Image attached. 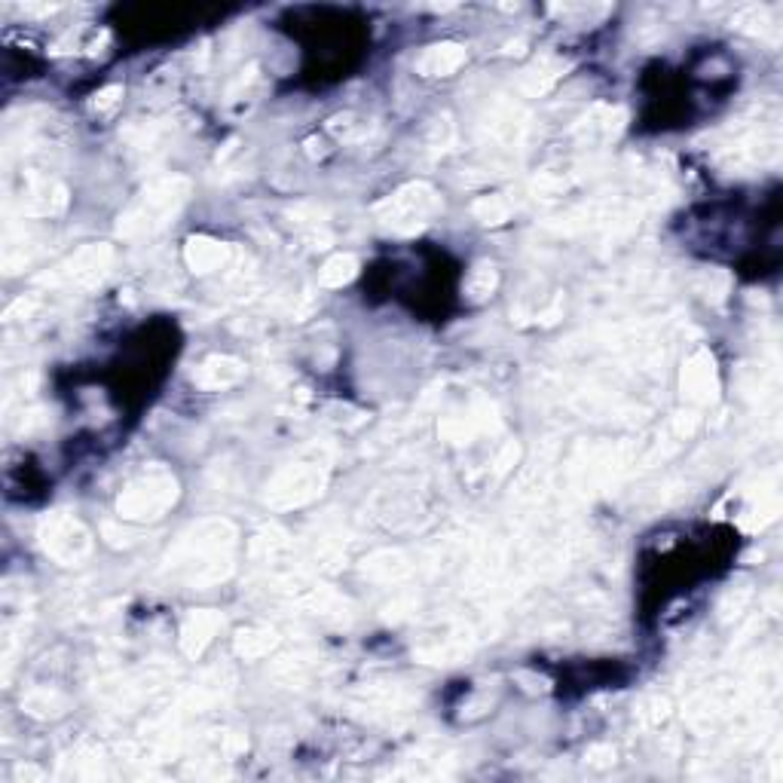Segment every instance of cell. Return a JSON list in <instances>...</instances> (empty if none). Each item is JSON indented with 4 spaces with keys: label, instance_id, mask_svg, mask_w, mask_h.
<instances>
[{
    "label": "cell",
    "instance_id": "cell-1",
    "mask_svg": "<svg viewBox=\"0 0 783 783\" xmlns=\"http://www.w3.org/2000/svg\"><path fill=\"white\" fill-rule=\"evenodd\" d=\"M230 548H233V530L215 520V524L196 527L175 548V557H169V563L190 585L221 582L230 572Z\"/></svg>",
    "mask_w": 783,
    "mask_h": 783
},
{
    "label": "cell",
    "instance_id": "cell-2",
    "mask_svg": "<svg viewBox=\"0 0 783 783\" xmlns=\"http://www.w3.org/2000/svg\"><path fill=\"white\" fill-rule=\"evenodd\" d=\"M187 199V181L184 178H160L153 181L141 199L120 218V233L123 236H144L160 230Z\"/></svg>",
    "mask_w": 783,
    "mask_h": 783
},
{
    "label": "cell",
    "instance_id": "cell-3",
    "mask_svg": "<svg viewBox=\"0 0 783 783\" xmlns=\"http://www.w3.org/2000/svg\"><path fill=\"white\" fill-rule=\"evenodd\" d=\"M178 499V484L163 468H150L141 478H135L126 493L120 496V514L129 520H153L163 517Z\"/></svg>",
    "mask_w": 783,
    "mask_h": 783
},
{
    "label": "cell",
    "instance_id": "cell-4",
    "mask_svg": "<svg viewBox=\"0 0 783 783\" xmlns=\"http://www.w3.org/2000/svg\"><path fill=\"white\" fill-rule=\"evenodd\" d=\"M40 542H43V551L49 557H56L65 566L80 563L89 554V548H92V536L86 533V527L80 524L74 514H52V517H46L43 527H40Z\"/></svg>",
    "mask_w": 783,
    "mask_h": 783
},
{
    "label": "cell",
    "instance_id": "cell-5",
    "mask_svg": "<svg viewBox=\"0 0 783 783\" xmlns=\"http://www.w3.org/2000/svg\"><path fill=\"white\" fill-rule=\"evenodd\" d=\"M438 212V196L429 184H407L389 202H383L380 218L395 230H416Z\"/></svg>",
    "mask_w": 783,
    "mask_h": 783
},
{
    "label": "cell",
    "instance_id": "cell-6",
    "mask_svg": "<svg viewBox=\"0 0 783 783\" xmlns=\"http://www.w3.org/2000/svg\"><path fill=\"white\" fill-rule=\"evenodd\" d=\"M322 487H325L322 468L316 462H297V465L282 468L276 475V481L270 484L267 502L276 508H294V505L316 499L322 493Z\"/></svg>",
    "mask_w": 783,
    "mask_h": 783
},
{
    "label": "cell",
    "instance_id": "cell-7",
    "mask_svg": "<svg viewBox=\"0 0 783 783\" xmlns=\"http://www.w3.org/2000/svg\"><path fill=\"white\" fill-rule=\"evenodd\" d=\"M242 374H245L242 361L227 358V355H212V358H205L199 368L193 371V380L202 389H227V386L239 383Z\"/></svg>",
    "mask_w": 783,
    "mask_h": 783
},
{
    "label": "cell",
    "instance_id": "cell-8",
    "mask_svg": "<svg viewBox=\"0 0 783 783\" xmlns=\"http://www.w3.org/2000/svg\"><path fill=\"white\" fill-rule=\"evenodd\" d=\"M218 628H221V615H215V612L205 609V612L190 615L187 624H184V631H181V646H184V652H187L190 658L202 655L205 646L215 640Z\"/></svg>",
    "mask_w": 783,
    "mask_h": 783
},
{
    "label": "cell",
    "instance_id": "cell-9",
    "mask_svg": "<svg viewBox=\"0 0 783 783\" xmlns=\"http://www.w3.org/2000/svg\"><path fill=\"white\" fill-rule=\"evenodd\" d=\"M683 389L695 401H710L713 398L716 377H713V358L707 352H701V355H695L689 361V368L683 371Z\"/></svg>",
    "mask_w": 783,
    "mask_h": 783
},
{
    "label": "cell",
    "instance_id": "cell-10",
    "mask_svg": "<svg viewBox=\"0 0 783 783\" xmlns=\"http://www.w3.org/2000/svg\"><path fill=\"white\" fill-rule=\"evenodd\" d=\"M462 62H465V49H462V46H456V43H438V46H429V49L423 52L420 71L429 74V77H447V74H453Z\"/></svg>",
    "mask_w": 783,
    "mask_h": 783
},
{
    "label": "cell",
    "instance_id": "cell-11",
    "mask_svg": "<svg viewBox=\"0 0 783 783\" xmlns=\"http://www.w3.org/2000/svg\"><path fill=\"white\" fill-rule=\"evenodd\" d=\"M187 264L196 270V273H212V270H221L227 264V248L215 239H190L187 242Z\"/></svg>",
    "mask_w": 783,
    "mask_h": 783
},
{
    "label": "cell",
    "instance_id": "cell-12",
    "mask_svg": "<svg viewBox=\"0 0 783 783\" xmlns=\"http://www.w3.org/2000/svg\"><path fill=\"white\" fill-rule=\"evenodd\" d=\"M355 273H358V260H355L352 254H337V257L328 260L325 270H322V285H328V288H340V285L352 282Z\"/></svg>",
    "mask_w": 783,
    "mask_h": 783
},
{
    "label": "cell",
    "instance_id": "cell-13",
    "mask_svg": "<svg viewBox=\"0 0 783 783\" xmlns=\"http://www.w3.org/2000/svg\"><path fill=\"white\" fill-rule=\"evenodd\" d=\"M493 288H496V267L493 264H478L472 270V276H468V282H465V291H468V297H472V300L490 297Z\"/></svg>",
    "mask_w": 783,
    "mask_h": 783
},
{
    "label": "cell",
    "instance_id": "cell-14",
    "mask_svg": "<svg viewBox=\"0 0 783 783\" xmlns=\"http://www.w3.org/2000/svg\"><path fill=\"white\" fill-rule=\"evenodd\" d=\"M270 649H273V634H264V631H248V634H239V640H236V652L245 658H257Z\"/></svg>",
    "mask_w": 783,
    "mask_h": 783
},
{
    "label": "cell",
    "instance_id": "cell-15",
    "mask_svg": "<svg viewBox=\"0 0 783 783\" xmlns=\"http://www.w3.org/2000/svg\"><path fill=\"white\" fill-rule=\"evenodd\" d=\"M475 215L484 221V224H502L508 218V202L499 199V196H490V199H481L475 205Z\"/></svg>",
    "mask_w": 783,
    "mask_h": 783
},
{
    "label": "cell",
    "instance_id": "cell-16",
    "mask_svg": "<svg viewBox=\"0 0 783 783\" xmlns=\"http://www.w3.org/2000/svg\"><path fill=\"white\" fill-rule=\"evenodd\" d=\"M117 95H123V89H104L101 95H95V108H111V104L117 101Z\"/></svg>",
    "mask_w": 783,
    "mask_h": 783
}]
</instances>
